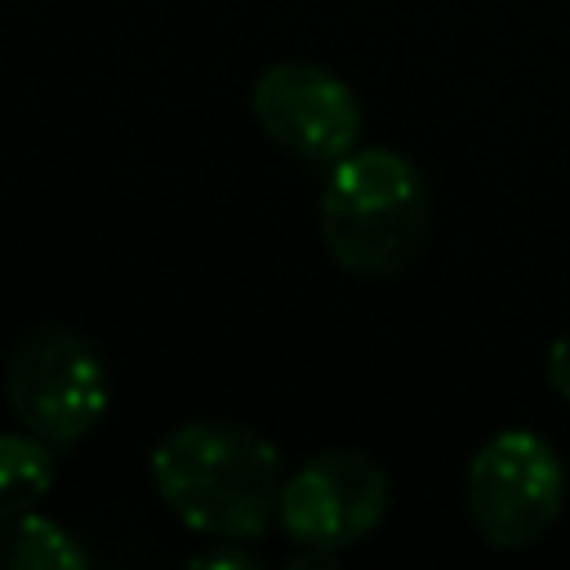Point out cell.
Instances as JSON below:
<instances>
[{
    "label": "cell",
    "instance_id": "8992f818",
    "mask_svg": "<svg viewBox=\"0 0 570 570\" xmlns=\"http://www.w3.org/2000/svg\"><path fill=\"white\" fill-rule=\"evenodd\" d=\"M258 129L289 156L334 165L361 142L356 94L316 62H276L254 80L249 94Z\"/></svg>",
    "mask_w": 570,
    "mask_h": 570
},
{
    "label": "cell",
    "instance_id": "52a82bcc",
    "mask_svg": "<svg viewBox=\"0 0 570 570\" xmlns=\"http://www.w3.org/2000/svg\"><path fill=\"white\" fill-rule=\"evenodd\" d=\"M89 561V548L53 517H40L36 508L0 517V570H80Z\"/></svg>",
    "mask_w": 570,
    "mask_h": 570
},
{
    "label": "cell",
    "instance_id": "7a4b0ae2",
    "mask_svg": "<svg viewBox=\"0 0 570 570\" xmlns=\"http://www.w3.org/2000/svg\"><path fill=\"white\" fill-rule=\"evenodd\" d=\"M316 223L343 272L396 276L428 245L432 196L410 156L392 147H352L330 165Z\"/></svg>",
    "mask_w": 570,
    "mask_h": 570
},
{
    "label": "cell",
    "instance_id": "5b68a950",
    "mask_svg": "<svg viewBox=\"0 0 570 570\" xmlns=\"http://www.w3.org/2000/svg\"><path fill=\"white\" fill-rule=\"evenodd\" d=\"M392 485L365 450H321L281 485L276 525L298 548L338 552L379 530Z\"/></svg>",
    "mask_w": 570,
    "mask_h": 570
},
{
    "label": "cell",
    "instance_id": "30bf717a",
    "mask_svg": "<svg viewBox=\"0 0 570 570\" xmlns=\"http://www.w3.org/2000/svg\"><path fill=\"white\" fill-rule=\"evenodd\" d=\"M548 383H552V392H561L570 401V330L548 347Z\"/></svg>",
    "mask_w": 570,
    "mask_h": 570
},
{
    "label": "cell",
    "instance_id": "3957f363",
    "mask_svg": "<svg viewBox=\"0 0 570 570\" xmlns=\"http://www.w3.org/2000/svg\"><path fill=\"white\" fill-rule=\"evenodd\" d=\"M4 401L13 419L53 450L85 441L111 401L98 347L71 325H36L18 338L4 365Z\"/></svg>",
    "mask_w": 570,
    "mask_h": 570
},
{
    "label": "cell",
    "instance_id": "277c9868",
    "mask_svg": "<svg viewBox=\"0 0 570 570\" xmlns=\"http://www.w3.org/2000/svg\"><path fill=\"white\" fill-rule=\"evenodd\" d=\"M566 499V468L557 450L530 428L494 432L468 463L463 503L476 534L494 548L539 543Z\"/></svg>",
    "mask_w": 570,
    "mask_h": 570
},
{
    "label": "cell",
    "instance_id": "ba28073f",
    "mask_svg": "<svg viewBox=\"0 0 570 570\" xmlns=\"http://www.w3.org/2000/svg\"><path fill=\"white\" fill-rule=\"evenodd\" d=\"M53 485V445L36 432H0V517L31 512Z\"/></svg>",
    "mask_w": 570,
    "mask_h": 570
},
{
    "label": "cell",
    "instance_id": "6da1fadb",
    "mask_svg": "<svg viewBox=\"0 0 570 570\" xmlns=\"http://www.w3.org/2000/svg\"><path fill=\"white\" fill-rule=\"evenodd\" d=\"M151 481L165 508L196 534L254 543L276 525L281 454L245 423H178L151 450Z\"/></svg>",
    "mask_w": 570,
    "mask_h": 570
},
{
    "label": "cell",
    "instance_id": "9c48e42d",
    "mask_svg": "<svg viewBox=\"0 0 570 570\" xmlns=\"http://www.w3.org/2000/svg\"><path fill=\"white\" fill-rule=\"evenodd\" d=\"M191 566H245V570H254L258 561H254L236 539H218V548H209V552H191Z\"/></svg>",
    "mask_w": 570,
    "mask_h": 570
}]
</instances>
